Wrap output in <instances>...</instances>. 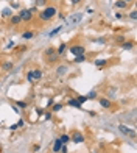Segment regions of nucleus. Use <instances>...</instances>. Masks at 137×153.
Here are the masks:
<instances>
[{"label":"nucleus","instance_id":"nucleus-26","mask_svg":"<svg viewBox=\"0 0 137 153\" xmlns=\"http://www.w3.org/2000/svg\"><path fill=\"white\" fill-rule=\"evenodd\" d=\"M26 80H28L30 83L34 81V80H33V70H28V72H26Z\"/></svg>","mask_w":137,"mask_h":153},{"label":"nucleus","instance_id":"nucleus-4","mask_svg":"<svg viewBox=\"0 0 137 153\" xmlns=\"http://www.w3.org/2000/svg\"><path fill=\"white\" fill-rule=\"evenodd\" d=\"M68 52H70L73 56H78V55H84L86 48L83 47V45H72V47L68 48Z\"/></svg>","mask_w":137,"mask_h":153},{"label":"nucleus","instance_id":"nucleus-27","mask_svg":"<svg viewBox=\"0 0 137 153\" xmlns=\"http://www.w3.org/2000/svg\"><path fill=\"white\" fill-rule=\"evenodd\" d=\"M9 6H11L13 10H20V5H19L17 2H9Z\"/></svg>","mask_w":137,"mask_h":153},{"label":"nucleus","instance_id":"nucleus-40","mask_svg":"<svg viewBox=\"0 0 137 153\" xmlns=\"http://www.w3.org/2000/svg\"><path fill=\"white\" fill-rule=\"evenodd\" d=\"M53 2H59V0H53Z\"/></svg>","mask_w":137,"mask_h":153},{"label":"nucleus","instance_id":"nucleus-39","mask_svg":"<svg viewBox=\"0 0 137 153\" xmlns=\"http://www.w3.org/2000/svg\"><path fill=\"white\" fill-rule=\"evenodd\" d=\"M9 2H16V0H9Z\"/></svg>","mask_w":137,"mask_h":153},{"label":"nucleus","instance_id":"nucleus-25","mask_svg":"<svg viewBox=\"0 0 137 153\" xmlns=\"http://www.w3.org/2000/svg\"><path fill=\"white\" fill-rule=\"evenodd\" d=\"M16 105L19 106V108H26V106H28V103H26V102H22V100H17Z\"/></svg>","mask_w":137,"mask_h":153},{"label":"nucleus","instance_id":"nucleus-15","mask_svg":"<svg viewBox=\"0 0 137 153\" xmlns=\"http://www.w3.org/2000/svg\"><path fill=\"white\" fill-rule=\"evenodd\" d=\"M34 5H36V8H45V6L48 5V0H34Z\"/></svg>","mask_w":137,"mask_h":153},{"label":"nucleus","instance_id":"nucleus-16","mask_svg":"<svg viewBox=\"0 0 137 153\" xmlns=\"http://www.w3.org/2000/svg\"><path fill=\"white\" fill-rule=\"evenodd\" d=\"M94 64L97 67H106V66H108V59H95Z\"/></svg>","mask_w":137,"mask_h":153},{"label":"nucleus","instance_id":"nucleus-3","mask_svg":"<svg viewBox=\"0 0 137 153\" xmlns=\"http://www.w3.org/2000/svg\"><path fill=\"white\" fill-rule=\"evenodd\" d=\"M70 141L75 142V144H83L86 141V137H84V135H83L81 131H77V130H75V131L70 135Z\"/></svg>","mask_w":137,"mask_h":153},{"label":"nucleus","instance_id":"nucleus-9","mask_svg":"<svg viewBox=\"0 0 137 153\" xmlns=\"http://www.w3.org/2000/svg\"><path fill=\"white\" fill-rule=\"evenodd\" d=\"M114 6L119 10H126L128 8V3L123 2V0H117V2H114Z\"/></svg>","mask_w":137,"mask_h":153},{"label":"nucleus","instance_id":"nucleus-28","mask_svg":"<svg viewBox=\"0 0 137 153\" xmlns=\"http://www.w3.org/2000/svg\"><path fill=\"white\" fill-rule=\"evenodd\" d=\"M77 100L79 102V105H83L84 102H87V97L86 95H79V97H77Z\"/></svg>","mask_w":137,"mask_h":153},{"label":"nucleus","instance_id":"nucleus-24","mask_svg":"<svg viewBox=\"0 0 137 153\" xmlns=\"http://www.w3.org/2000/svg\"><path fill=\"white\" fill-rule=\"evenodd\" d=\"M61 28H62V27H56V28L53 30V31H50V33H48V36L52 38V36H55V34H58V33L61 31Z\"/></svg>","mask_w":137,"mask_h":153},{"label":"nucleus","instance_id":"nucleus-22","mask_svg":"<svg viewBox=\"0 0 137 153\" xmlns=\"http://www.w3.org/2000/svg\"><path fill=\"white\" fill-rule=\"evenodd\" d=\"M11 16H13V13H11V10H9V8L2 10V17H11Z\"/></svg>","mask_w":137,"mask_h":153},{"label":"nucleus","instance_id":"nucleus-19","mask_svg":"<svg viewBox=\"0 0 137 153\" xmlns=\"http://www.w3.org/2000/svg\"><path fill=\"white\" fill-rule=\"evenodd\" d=\"M67 103H68L70 106H73V108H81V105H79V102L77 100V98H70Z\"/></svg>","mask_w":137,"mask_h":153},{"label":"nucleus","instance_id":"nucleus-11","mask_svg":"<svg viewBox=\"0 0 137 153\" xmlns=\"http://www.w3.org/2000/svg\"><path fill=\"white\" fill-rule=\"evenodd\" d=\"M61 147H62V144H61L59 139H55V142H53V147H52V152L53 153H58L61 150Z\"/></svg>","mask_w":137,"mask_h":153},{"label":"nucleus","instance_id":"nucleus-10","mask_svg":"<svg viewBox=\"0 0 137 153\" xmlns=\"http://www.w3.org/2000/svg\"><path fill=\"white\" fill-rule=\"evenodd\" d=\"M58 139L61 141V144H62V145H67L68 142H70V135H66V133H62V135H61Z\"/></svg>","mask_w":137,"mask_h":153},{"label":"nucleus","instance_id":"nucleus-8","mask_svg":"<svg viewBox=\"0 0 137 153\" xmlns=\"http://www.w3.org/2000/svg\"><path fill=\"white\" fill-rule=\"evenodd\" d=\"M42 78V70L41 69H33V80L34 81H39Z\"/></svg>","mask_w":137,"mask_h":153},{"label":"nucleus","instance_id":"nucleus-21","mask_svg":"<svg viewBox=\"0 0 137 153\" xmlns=\"http://www.w3.org/2000/svg\"><path fill=\"white\" fill-rule=\"evenodd\" d=\"M33 36H34L33 31H24L22 33V39H31Z\"/></svg>","mask_w":137,"mask_h":153},{"label":"nucleus","instance_id":"nucleus-20","mask_svg":"<svg viewBox=\"0 0 137 153\" xmlns=\"http://www.w3.org/2000/svg\"><path fill=\"white\" fill-rule=\"evenodd\" d=\"M55 53H56V48H55V47L45 48V56H47V58H48V56H52V55H55Z\"/></svg>","mask_w":137,"mask_h":153},{"label":"nucleus","instance_id":"nucleus-31","mask_svg":"<svg viewBox=\"0 0 137 153\" xmlns=\"http://www.w3.org/2000/svg\"><path fill=\"white\" fill-rule=\"evenodd\" d=\"M115 41H117V42H120V44H123L125 41H126V38H125V36H117Z\"/></svg>","mask_w":137,"mask_h":153},{"label":"nucleus","instance_id":"nucleus-5","mask_svg":"<svg viewBox=\"0 0 137 153\" xmlns=\"http://www.w3.org/2000/svg\"><path fill=\"white\" fill-rule=\"evenodd\" d=\"M98 103H100V106H101V108H104V109H111L112 108V102L109 100V98H106V97L98 98Z\"/></svg>","mask_w":137,"mask_h":153},{"label":"nucleus","instance_id":"nucleus-13","mask_svg":"<svg viewBox=\"0 0 137 153\" xmlns=\"http://www.w3.org/2000/svg\"><path fill=\"white\" fill-rule=\"evenodd\" d=\"M9 22H11V24H13V25H19V24H20V16H19V14H13V16H11L9 17Z\"/></svg>","mask_w":137,"mask_h":153},{"label":"nucleus","instance_id":"nucleus-36","mask_svg":"<svg viewBox=\"0 0 137 153\" xmlns=\"http://www.w3.org/2000/svg\"><path fill=\"white\" fill-rule=\"evenodd\" d=\"M115 17H117V19H121V17H123V14H121V13H117Z\"/></svg>","mask_w":137,"mask_h":153},{"label":"nucleus","instance_id":"nucleus-34","mask_svg":"<svg viewBox=\"0 0 137 153\" xmlns=\"http://www.w3.org/2000/svg\"><path fill=\"white\" fill-rule=\"evenodd\" d=\"M36 113H37V114H39V116H41V114H42V113H44V109H41V108H37V109H36Z\"/></svg>","mask_w":137,"mask_h":153},{"label":"nucleus","instance_id":"nucleus-33","mask_svg":"<svg viewBox=\"0 0 137 153\" xmlns=\"http://www.w3.org/2000/svg\"><path fill=\"white\" fill-rule=\"evenodd\" d=\"M50 117H52V113H50V111H47V113H45V119H50Z\"/></svg>","mask_w":137,"mask_h":153},{"label":"nucleus","instance_id":"nucleus-38","mask_svg":"<svg viewBox=\"0 0 137 153\" xmlns=\"http://www.w3.org/2000/svg\"><path fill=\"white\" fill-rule=\"evenodd\" d=\"M123 2H126L128 5H129V3H131V2H134V0H123Z\"/></svg>","mask_w":137,"mask_h":153},{"label":"nucleus","instance_id":"nucleus-17","mask_svg":"<svg viewBox=\"0 0 137 153\" xmlns=\"http://www.w3.org/2000/svg\"><path fill=\"white\" fill-rule=\"evenodd\" d=\"M13 67H14V64L11 63V61H5V63L2 64V69H3V70H6V72H8V70H11Z\"/></svg>","mask_w":137,"mask_h":153},{"label":"nucleus","instance_id":"nucleus-1","mask_svg":"<svg viewBox=\"0 0 137 153\" xmlns=\"http://www.w3.org/2000/svg\"><path fill=\"white\" fill-rule=\"evenodd\" d=\"M56 14H58V8H56L55 5H47L39 13V19H41V20H44V22H48V20H52Z\"/></svg>","mask_w":137,"mask_h":153},{"label":"nucleus","instance_id":"nucleus-6","mask_svg":"<svg viewBox=\"0 0 137 153\" xmlns=\"http://www.w3.org/2000/svg\"><path fill=\"white\" fill-rule=\"evenodd\" d=\"M119 130H120V131H121V133H123V135H129V136H131V137H136V133H134V131H132V130H129V128L126 127V125L120 124V125H119Z\"/></svg>","mask_w":137,"mask_h":153},{"label":"nucleus","instance_id":"nucleus-14","mask_svg":"<svg viewBox=\"0 0 137 153\" xmlns=\"http://www.w3.org/2000/svg\"><path fill=\"white\" fill-rule=\"evenodd\" d=\"M121 48H125V50H132V48H134V42H132V41H125V42L121 44Z\"/></svg>","mask_w":137,"mask_h":153},{"label":"nucleus","instance_id":"nucleus-2","mask_svg":"<svg viewBox=\"0 0 137 153\" xmlns=\"http://www.w3.org/2000/svg\"><path fill=\"white\" fill-rule=\"evenodd\" d=\"M17 14L20 16V20H22V22H31L33 17H34V14L31 13V10H26V8L20 10Z\"/></svg>","mask_w":137,"mask_h":153},{"label":"nucleus","instance_id":"nucleus-35","mask_svg":"<svg viewBox=\"0 0 137 153\" xmlns=\"http://www.w3.org/2000/svg\"><path fill=\"white\" fill-rule=\"evenodd\" d=\"M79 2H81V0H72V5H78Z\"/></svg>","mask_w":137,"mask_h":153},{"label":"nucleus","instance_id":"nucleus-37","mask_svg":"<svg viewBox=\"0 0 137 153\" xmlns=\"http://www.w3.org/2000/svg\"><path fill=\"white\" fill-rule=\"evenodd\" d=\"M19 127H17V124L16 125H11V127H9V130H17Z\"/></svg>","mask_w":137,"mask_h":153},{"label":"nucleus","instance_id":"nucleus-41","mask_svg":"<svg viewBox=\"0 0 137 153\" xmlns=\"http://www.w3.org/2000/svg\"><path fill=\"white\" fill-rule=\"evenodd\" d=\"M50 153H53V152H50Z\"/></svg>","mask_w":137,"mask_h":153},{"label":"nucleus","instance_id":"nucleus-32","mask_svg":"<svg viewBox=\"0 0 137 153\" xmlns=\"http://www.w3.org/2000/svg\"><path fill=\"white\" fill-rule=\"evenodd\" d=\"M59 152H61V153H68V148H67V145H62Z\"/></svg>","mask_w":137,"mask_h":153},{"label":"nucleus","instance_id":"nucleus-7","mask_svg":"<svg viewBox=\"0 0 137 153\" xmlns=\"http://www.w3.org/2000/svg\"><path fill=\"white\" fill-rule=\"evenodd\" d=\"M66 52H67V44L66 42H62L58 48H56V55H58V56H62Z\"/></svg>","mask_w":137,"mask_h":153},{"label":"nucleus","instance_id":"nucleus-12","mask_svg":"<svg viewBox=\"0 0 137 153\" xmlns=\"http://www.w3.org/2000/svg\"><path fill=\"white\" fill-rule=\"evenodd\" d=\"M67 70H68V67L64 66V64H61V66L58 67V70H56V74H58V76H62V75L67 74Z\"/></svg>","mask_w":137,"mask_h":153},{"label":"nucleus","instance_id":"nucleus-30","mask_svg":"<svg viewBox=\"0 0 137 153\" xmlns=\"http://www.w3.org/2000/svg\"><path fill=\"white\" fill-rule=\"evenodd\" d=\"M86 97H87V100H92V98H95V97H97V92H95V91H92V92H90V94H87Z\"/></svg>","mask_w":137,"mask_h":153},{"label":"nucleus","instance_id":"nucleus-18","mask_svg":"<svg viewBox=\"0 0 137 153\" xmlns=\"http://www.w3.org/2000/svg\"><path fill=\"white\" fill-rule=\"evenodd\" d=\"M84 61H86V55H78V56H75V58H73V63L75 64L84 63Z\"/></svg>","mask_w":137,"mask_h":153},{"label":"nucleus","instance_id":"nucleus-29","mask_svg":"<svg viewBox=\"0 0 137 153\" xmlns=\"http://www.w3.org/2000/svg\"><path fill=\"white\" fill-rule=\"evenodd\" d=\"M129 19H132V20H137V11H136V10L129 13Z\"/></svg>","mask_w":137,"mask_h":153},{"label":"nucleus","instance_id":"nucleus-23","mask_svg":"<svg viewBox=\"0 0 137 153\" xmlns=\"http://www.w3.org/2000/svg\"><path fill=\"white\" fill-rule=\"evenodd\" d=\"M61 108H62V103H55V105H53V113H58V111L61 109Z\"/></svg>","mask_w":137,"mask_h":153}]
</instances>
